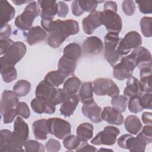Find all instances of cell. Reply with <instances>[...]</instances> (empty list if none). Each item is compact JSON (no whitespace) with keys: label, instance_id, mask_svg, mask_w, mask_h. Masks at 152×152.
Wrapping results in <instances>:
<instances>
[{"label":"cell","instance_id":"1","mask_svg":"<svg viewBox=\"0 0 152 152\" xmlns=\"http://www.w3.org/2000/svg\"><path fill=\"white\" fill-rule=\"evenodd\" d=\"M46 31L49 33L47 42L53 48H58L70 36L79 32L78 23L74 20H56L52 21Z\"/></svg>","mask_w":152,"mask_h":152},{"label":"cell","instance_id":"2","mask_svg":"<svg viewBox=\"0 0 152 152\" xmlns=\"http://www.w3.org/2000/svg\"><path fill=\"white\" fill-rule=\"evenodd\" d=\"M19 103L18 96L12 91L5 90L1 96L0 110L5 124L11 123L17 115L16 106Z\"/></svg>","mask_w":152,"mask_h":152},{"label":"cell","instance_id":"3","mask_svg":"<svg viewBox=\"0 0 152 152\" xmlns=\"http://www.w3.org/2000/svg\"><path fill=\"white\" fill-rule=\"evenodd\" d=\"M24 137L8 129L0 131V151H24L23 147L26 141Z\"/></svg>","mask_w":152,"mask_h":152},{"label":"cell","instance_id":"4","mask_svg":"<svg viewBox=\"0 0 152 152\" xmlns=\"http://www.w3.org/2000/svg\"><path fill=\"white\" fill-rule=\"evenodd\" d=\"M39 14H40V8L38 3L32 1L27 5L24 11L15 18L14 24L21 30H28L32 27L34 19Z\"/></svg>","mask_w":152,"mask_h":152},{"label":"cell","instance_id":"5","mask_svg":"<svg viewBox=\"0 0 152 152\" xmlns=\"http://www.w3.org/2000/svg\"><path fill=\"white\" fill-rule=\"evenodd\" d=\"M121 39L119 34L114 33H107L104 38V56L108 63L113 67L118 63L122 57L117 52V48Z\"/></svg>","mask_w":152,"mask_h":152},{"label":"cell","instance_id":"6","mask_svg":"<svg viewBox=\"0 0 152 152\" xmlns=\"http://www.w3.org/2000/svg\"><path fill=\"white\" fill-rule=\"evenodd\" d=\"M26 45L22 42H14L5 54L1 57V67L7 65L15 66L25 55Z\"/></svg>","mask_w":152,"mask_h":152},{"label":"cell","instance_id":"7","mask_svg":"<svg viewBox=\"0 0 152 152\" xmlns=\"http://www.w3.org/2000/svg\"><path fill=\"white\" fill-rule=\"evenodd\" d=\"M93 92L97 96H108L113 97L119 94V88L111 79L99 78L93 83Z\"/></svg>","mask_w":152,"mask_h":152},{"label":"cell","instance_id":"8","mask_svg":"<svg viewBox=\"0 0 152 152\" xmlns=\"http://www.w3.org/2000/svg\"><path fill=\"white\" fill-rule=\"evenodd\" d=\"M37 3L40 8L41 25L42 28L46 30L58 13V3L56 1L52 0H40L38 1Z\"/></svg>","mask_w":152,"mask_h":152},{"label":"cell","instance_id":"9","mask_svg":"<svg viewBox=\"0 0 152 152\" xmlns=\"http://www.w3.org/2000/svg\"><path fill=\"white\" fill-rule=\"evenodd\" d=\"M142 43L141 36L136 31H131L127 33L124 38H121L117 52L122 56L128 54L132 49H136Z\"/></svg>","mask_w":152,"mask_h":152},{"label":"cell","instance_id":"10","mask_svg":"<svg viewBox=\"0 0 152 152\" xmlns=\"http://www.w3.org/2000/svg\"><path fill=\"white\" fill-rule=\"evenodd\" d=\"M135 67L134 61L128 55L122 57L120 62L113 67V75L116 79L120 81L128 79L132 75Z\"/></svg>","mask_w":152,"mask_h":152},{"label":"cell","instance_id":"11","mask_svg":"<svg viewBox=\"0 0 152 152\" xmlns=\"http://www.w3.org/2000/svg\"><path fill=\"white\" fill-rule=\"evenodd\" d=\"M49 134L59 140H63L71 132V125L68 121L59 118H52L48 119Z\"/></svg>","mask_w":152,"mask_h":152},{"label":"cell","instance_id":"12","mask_svg":"<svg viewBox=\"0 0 152 152\" xmlns=\"http://www.w3.org/2000/svg\"><path fill=\"white\" fill-rule=\"evenodd\" d=\"M118 145L121 148L129 150L130 151L144 152L147 144L138 135L134 137L130 134H124L118 138Z\"/></svg>","mask_w":152,"mask_h":152},{"label":"cell","instance_id":"13","mask_svg":"<svg viewBox=\"0 0 152 152\" xmlns=\"http://www.w3.org/2000/svg\"><path fill=\"white\" fill-rule=\"evenodd\" d=\"M119 129L113 126H106L103 130L99 132L94 138L91 140V143L94 145H113L119 134Z\"/></svg>","mask_w":152,"mask_h":152},{"label":"cell","instance_id":"14","mask_svg":"<svg viewBox=\"0 0 152 152\" xmlns=\"http://www.w3.org/2000/svg\"><path fill=\"white\" fill-rule=\"evenodd\" d=\"M102 25H104L108 33L119 34L122 27V18L116 12L103 10L102 11Z\"/></svg>","mask_w":152,"mask_h":152},{"label":"cell","instance_id":"15","mask_svg":"<svg viewBox=\"0 0 152 152\" xmlns=\"http://www.w3.org/2000/svg\"><path fill=\"white\" fill-rule=\"evenodd\" d=\"M129 55L134 61L135 66L140 69L144 68H151V55L145 48L140 46L134 49Z\"/></svg>","mask_w":152,"mask_h":152},{"label":"cell","instance_id":"16","mask_svg":"<svg viewBox=\"0 0 152 152\" xmlns=\"http://www.w3.org/2000/svg\"><path fill=\"white\" fill-rule=\"evenodd\" d=\"M103 2L97 0H74L71 4L72 13L74 16L78 17L83 14L84 12H92L96 11L99 3Z\"/></svg>","mask_w":152,"mask_h":152},{"label":"cell","instance_id":"17","mask_svg":"<svg viewBox=\"0 0 152 152\" xmlns=\"http://www.w3.org/2000/svg\"><path fill=\"white\" fill-rule=\"evenodd\" d=\"M102 25V11H94L84 17L82 21L84 32L90 35L99 27Z\"/></svg>","mask_w":152,"mask_h":152},{"label":"cell","instance_id":"18","mask_svg":"<svg viewBox=\"0 0 152 152\" xmlns=\"http://www.w3.org/2000/svg\"><path fill=\"white\" fill-rule=\"evenodd\" d=\"M55 106L50 100L39 97H36L31 102V107L38 114H53L55 111Z\"/></svg>","mask_w":152,"mask_h":152},{"label":"cell","instance_id":"19","mask_svg":"<svg viewBox=\"0 0 152 152\" xmlns=\"http://www.w3.org/2000/svg\"><path fill=\"white\" fill-rule=\"evenodd\" d=\"M83 115L92 122L99 123L103 121L102 118V108L93 100L87 103H83L81 107Z\"/></svg>","mask_w":152,"mask_h":152},{"label":"cell","instance_id":"20","mask_svg":"<svg viewBox=\"0 0 152 152\" xmlns=\"http://www.w3.org/2000/svg\"><path fill=\"white\" fill-rule=\"evenodd\" d=\"M82 48L85 54L96 55L102 51L103 43L99 37L95 36H90L84 41Z\"/></svg>","mask_w":152,"mask_h":152},{"label":"cell","instance_id":"21","mask_svg":"<svg viewBox=\"0 0 152 152\" xmlns=\"http://www.w3.org/2000/svg\"><path fill=\"white\" fill-rule=\"evenodd\" d=\"M102 118L109 124L121 125L123 124L124 118L121 112L110 106H106L102 112Z\"/></svg>","mask_w":152,"mask_h":152},{"label":"cell","instance_id":"22","mask_svg":"<svg viewBox=\"0 0 152 152\" xmlns=\"http://www.w3.org/2000/svg\"><path fill=\"white\" fill-rule=\"evenodd\" d=\"M142 90L140 81L135 77L131 76L126 81V86L124 90V95L127 97H140L142 94Z\"/></svg>","mask_w":152,"mask_h":152},{"label":"cell","instance_id":"23","mask_svg":"<svg viewBox=\"0 0 152 152\" xmlns=\"http://www.w3.org/2000/svg\"><path fill=\"white\" fill-rule=\"evenodd\" d=\"M80 101L78 95L68 96L64 101L60 107V112L64 117H69L74 112Z\"/></svg>","mask_w":152,"mask_h":152},{"label":"cell","instance_id":"24","mask_svg":"<svg viewBox=\"0 0 152 152\" xmlns=\"http://www.w3.org/2000/svg\"><path fill=\"white\" fill-rule=\"evenodd\" d=\"M26 41L29 45H33L44 40L47 37L46 31L40 26L31 27L26 34Z\"/></svg>","mask_w":152,"mask_h":152},{"label":"cell","instance_id":"25","mask_svg":"<svg viewBox=\"0 0 152 152\" xmlns=\"http://www.w3.org/2000/svg\"><path fill=\"white\" fill-rule=\"evenodd\" d=\"M32 130L36 140H45L49 134L48 119H41L35 121L32 124Z\"/></svg>","mask_w":152,"mask_h":152},{"label":"cell","instance_id":"26","mask_svg":"<svg viewBox=\"0 0 152 152\" xmlns=\"http://www.w3.org/2000/svg\"><path fill=\"white\" fill-rule=\"evenodd\" d=\"M15 8L7 1H0V20L1 26L7 24L15 16Z\"/></svg>","mask_w":152,"mask_h":152},{"label":"cell","instance_id":"27","mask_svg":"<svg viewBox=\"0 0 152 152\" xmlns=\"http://www.w3.org/2000/svg\"><path fill=\"white\" fill-rule=\"evenodd\" d=\"M77 66V61L62 56L58 61V71L65 77L72 75Z\"/></svg>","mask_w":152,"mask_h":152},{"label":"cell","instance_id":"28","mask_svg":"<svg viewBox=\"0 0 152 152\" xmlns=\"http://www.w3.org/2000/svg\"><path fill=\"white\" fill-rule=\"evenodd\" d=\"M56 88L44 80L40 81L36 88V97H43L50 100Z\"/></svg>","mask_w":152,"mask_h":152},{"label":"cell","instance_id":"29","mask_svg":"<svg viewBox=\"0 0 152 152\" xmlns=\"http://www.w3.org/2000/svg\"><path fill=\"white\" fill-rule=\"evenodd\" d=\"M151 68H144L140 69V84L143 93H151Z\"/></svg>","mask_w":152,"mask_h":152},{"label":"cell","instance_id":"30","mask_svg":"<svg viewBox=\"0 0 152 152\" xmlns=\"http://www.w3.org/2000/svg\"><path fill=\"white\" fill-rule=\"evenodd\" d=\"M126 130L130 134L137 135L142 128V124L140 119L135 115L128 116L124 122Z\"/></svg>","mask_w":152,"mask_h":152},{"label":"cell","instance_id":"31","mask_svg":"<svg viewBox=\"0 0 152 152\" xmlns=\"http://www.w3.org/2000/svg\"><path fill=\"white\" fill-rule=\"evenodd\" d=\"M93 135V126L88 122L79 125L77 128V136L82 142H87Z\"/></svg>","mask_w":152,"mask_h":152},{"label":"cell","instance_id":"32","mask_svg":"<svg viewBox=\"0 0 152 152\" xmlns=\"http://www.w3.org/2000/svg\"><path fill=\"white\" fill-rule=\"evenodd\" d=\"M82 55V49L79 44L72 42L67 45L64 49L63 56L74 61H77Z\"/></svg>","mask_w":152,"mask_h":152},{"label":"cell","instance_id":"33","mask_svg":"<svg viewBox=\"0 0 152 152\" xmlns=\"http://www.w3.org/2000/svg\"><path fill=\"white\" fill-rule=\"evenodd\" d=\"M78 96L83 103H87L93 101V84L91 82L84 83L79 90Z\"/></svg>","mask_w":152,"mask_h":152},{"label":"cell","instance_id":"34","mask_svg":"<svg viewBox=\"0 0 152 152\" xmlns=\"http://www.w3.org/2000/svg\"><path fill=\"white\" fill-rule=\"evenodd\" d=\"M81 86V81L77 77H71L67 79L64 84L63 90L68 96L76 94Z\"/></svg>","mask_w":152,"mask_h":152},{"label":"cell","instance_id":"35","mask_svg":"<svg viewBox=\"0 0 152 152\" xmlns=\"http://www.w3.org/2000/svg\"><path fill=\"white\" fill-rule=\"evenodd\" d=\"M65 78L58 70H56L51 71L47 73L44 80L54 87H58L64 82Z\"/></svg>","mask_w":152,"mask_h":152},{"label":"cell","instance_id":"36","mask_svg":"<svg viewBox=\"0 0 152 152\" xmlns=\"http://www.w3.org/2000/svg\"><path fill=\"white\" fill-rule=\"evenodd\" d=\"M16 134L27 139L29 135V128L27 123L20 116H17L14 123V131Z\"/></svg>","mask_w":152,"mask_h":152},{"label":"cell","instance_id":"37","mask_svg":"<svg viewBox=\"0 0 152 152\" xmlns=\"http://www.w3.org/2000/svg\"><path fill=\"white\" fill-rule=\"evenodd\" d=\"M31 89V84L26 80H18L14 86L12 91L18 97H23L26 96Z\"/></svg>","mask_w":152,"mask_h":152},{"label":"cell","instance_id":"38","mask_svg":"<svg viewBox=\"0 0 152 152\" xmlns=\"http://www.w3.org/2000/svg\"><path fill=\"white\" fill-rule=\"evenodd\" d=\"M1 74L3 81L9 83L15 80L17 77V72L14 66L7 65L1 67Z\"/></svg>","mask_w":152,"mask_h":152},{"label":"cell","instance_id":"39","mask_svg":"<svg viewBox=\"0 0 152 152\" xmlns=\"http://www.w3.org/2000/svg\"><path fill=\"white\" fill-rule=\"evenodd\" d=\"M128 102V97L124 95H118L113 97L111 100L112 107L121 113L124 112L125 110Z\"/></svg>","mask_w":152,"mask_h":152},{"label":"cell","instance_id":"40","mask_svg":"<svg viewBox=\"0 0 152 152\" xmlns=\"http://www.w3.org/2000/svg\"><path fill=\"white\" fill-rule=\"evenodd\" d=\"M141 31L144 36L150 37L152 36L151 24L152 18L150 17H143L140 20Z\"/></svg>","mask_w":152,"mask_h":152},{"label":"cell","instance_id":"41","mask_svg":"<svg viewBox=\"0 0 152 152\" xmlns=\"http://www.w3.org/2000/svg\"><path fill=\"white\" fill-rule=\"evenodd\" d=\"M80 142L81 140L74 135H68L63 141L64 146L68 150H73L77 148L80 145Z\"/></svg>","mask_w":152,"mask_h":152},{"label":"cell","instance_id":"42","mask_svg":"<svg viewBox=\"0 0 152 152\" xmlns=\"http://www.w3.org/2000/svg\"><path fill=\"white\" fill-rule=\"evenodd\" d=\"M24 146L25 151L27 152H44L45 151L44 145L35 140H26Z\"/></svg>","mask_w":152,"mask_h":152},{"label":"cell","instance_id":"43","mask_svg":"<svg viewBox=\"0 0 152 152\" xmlns=\"http://www.w3.org/2000/svg\"><path fill=\"white\" fill-rule=\"evenodd\" d=\"M68 95L62 88H56L50 100L55 104L58 105L62 103L68 97Z\"/></svg>","mask_w":152,"mask_h":152},{"label":"cell","instance_id":"44","mask_svg":"<svg viewBox=\"0 0 152 152\" xmlns=\"http://www.w3.org/2000/svg\"><path fill=\"white\" fill-rule=\"evenodd\" d=\"M140 97H133L129 98L128 102V109L131 113H137L142 111L144 109L140 103Z\"/></svg>","mask_w":152,"mask_h":152},{"label":"cell","instance_id":"45","mask_svg":"<svg viewBox=\"0 0 152 152\" xmlns=\"http://www.w3.org/2000/svg\"><path fill=\"white\" fill-rule=\"evenodd\" d=\"M122 8L123 12L127 16L132 15L135 11V3L131 0H125L122 3Z\"/></svg>","mask_w":152,"mask_h":152},{"label":"cell","instance_id":"46","mask_svg":"<svg viewBox=\"0 0 152 152\" xmlns=\"http://www.w3.org/2000/svg\"><path fill=\"white\" fill-rule=\"evenodd\" d=\"M16 111L17 115L21 116L24 119H27L30 117V109L28 105L25 102H19L16 106Z\"/></svg>","mask_w":152,"mask_h":152},{"label":"cell","instance_id":"47","mask_svg":"<svg viewBox=\"0 0 152 152\" xmlns=\"http://www.w3.org/2000/svg\"><path fill=\"white\" fill-rule=\"evenodd\" d=\"M138 136L141 137L147 143L150 144L152 141V126L150 125L144 126L142 130L138 134Z\"/></svg>","mask_w":152,"mask_h":152},{"label":"cell","instance_id":"48","mask_svg":"<svg viewBox=\"0 0 152 152\" xmlns=\"http://www.w3.org/2000/svg\"><path fill=\"white\" fill-rule=\"evenodd\" d=\"M140 103L143 109H151L152 108V94L145 93L139 97Z\"/></svg>","mask_w":152,"mask_h":152},{"label":"cell","instance_id":"49","mask_svg":"<svg viewBox=\"0 0 152 152\" xmlns=\"http://www.w3.org/2000/svg\"><path fill=\"white\" fill-rule=\"evenodd\" d=\"M138 5L140 11L144 14H151L152 12V1H135Z\"/></svg>","mask_w":152,"mask_h":152},{"label":"cell","instance_id":"50","mask_svg":"<svg viewBox=\"0 0 152 152\" xmlns=\"http://www.w3.org/2000/svg\"><path fill=\"white\" fill-rule=\"evenodd\" d=\"M61 145L59 141L55 139H50L46 143V150L50 152H56L61 149Z\"/></svg>","mask_w":152,"mask_h":152},{"label":"cell","instance_id":"51","mask_svg":"<svg viewBox=\"0 0 152 152\" xmlns=\"http://www.w3.org/2000/svg\"><path fill=\"white\" fill-rule=\"evenodd\" d=\"M58 11L57 15L61 18H65L69 12L68 5L64 1H59L58 2Z\"/></svg>","mask_w":152,"mask_h":152},{"label":"cell","instance_id":"52","mask_svg":"<svg viewBox=\"0 0 152 152\" xmlns=\"http://www.w3.org/2000/svg\"><path fill=\"white\" fill-rule=\"evenodd\" d=\"M11 34V27L8 24L1 26L0 38L1 39H8Z\"/></svg>","mask_w":152,"mask_h":152},{"label":"cell","instance_id":"53","mask_svg":"<svg viewBox=\"0 0 152 152\" xmlns=\"http://www.w3.org/2000/svg\"><path fill=\"white\" fill-rule=\"evenodd\" d=\"M14 42L10 39H0V54L4 55Z\"/></svg>","mask_w":152,"mask_h":152},{"label":"cell","instance_id":"54","mask_svg":"<svg viewBox=\"0 0 152 152\" xmlns=\"http://www.w3.org/2000/svg\"><path fill=\"white\" fill-rule=\"evenodd\" d=\"M76 151H97V150L96 147L93 145H91L87 143L86 142L82 144L81 145L75 149Z\"/></svg>","mask_w":152,"mask_h":152},{"label":"cell","instance_id":"55","mask_svg":"<svg viewBox=\"0 0 152 152\" xmlns=\"http://www.w3.org/2000/svg\"><path fill=\"white\" fill-rule=\"evenodd\" d=\"M118 10V6L115 2L112 1H107L104 2L103 6V10H109L116 12Z\"/></svg>","mask_w":152,"mask_h":152},{"label":"cell","instance_id":"56","mask_svg":"<svg viewBox=\"0 0 152 152\" xmlns=\"http://www.w3.org/2000/svg\"><path fill=\"white\" fill-rule=\"evenodd\" d=\"M141 118H142V122L144 124L151 125L152 115H151V112H145L142 113Z\"/></svg>","mask_w":152,"mask_h":152},{"label":"cell","instance_id":"57","mask_svg":"<svg viewBox=\"0 0 152 152\" xmlns=\"http://www.w3.org/2000/svg\"><path fill=\"white\" fill-rule=\"evenodd\" d=\"M12 2L15 4L16 5H21L23 4H26V3H30L31 2H32L31 1H23V0H12Z\"/></svg>","mask_w":152,"mask_h":152}]
</instances>
